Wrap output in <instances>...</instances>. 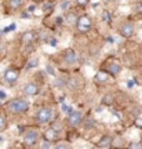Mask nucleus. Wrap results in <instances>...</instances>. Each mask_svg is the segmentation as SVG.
Returning a JSON list of instances; mask_svg holds the SVG:
<instances>
[{"instance_id":"f257e3e1","label":"nucleus","mask_w":142,"mask_h":149,"mask_svg":"<svg viewBox=\"0 0 142 149\" xmlns=\"http://www.w3.org/2000/svg\"><path fill=\"white\" fill-rule=\"evenodd\" d=\"M29 108H31V104H29L25 98H14V100L8 101V104H7L8 112L14 113V115L25 113V112L29 111Z\"/></svg>"},{"instance_id":"f03ea898","label":"nucleus","mask_w":142,"mask_h":149,"mask_svg":"<svg viewBox=\"0 0 142 149\" xmlns=\"http://www.w3.org/2000/svg\"><path fill=\"white\" fill-rule=\"evenodd\" d=\"M35 119H36V122L39 123V124H46V123H48L53 119V111H51L50 108H40V109L36 112Z\"/></svg>"},{"instance_id":"7ed1b4c3","label":"nucleus","mask_w":142,"mask_h":149,"mask_svg":"<svg viewBox=\"0 0 142 149\" xmlns=\"http://www.w3.org/2000/svg\"><path fill=\"white\" fill-rule=\"evenodd\" d=\"M91 19H90L88 15H81L77 18V21H76V28H77V31L81 33H86L88 32L90 29H91Z\"/></svg>"},{"instance_id":"20e7f679","label":"nucleus","mask_w":142,"mask_h":149,"mask_svg":"<svg viewBox=\"0 0 142 149\" xmlns=\"http://www.w3.org/2000/svg\"><path fill=\"white\" fill-rule=\"evenodd\" d=\"M68 123L70 127H79L83 123V113L79 111H72L68 116Z\"/></svg>"},{"instance_id":"39448f33","label":"nucleus","mask_w":142,"mask_h":149,"mask_svg":"<svg viewBox=\"0 0 142 149\" xmlns=\"http://www.w3.org/2000/svg\"><path fill=\"white\" fill-rule=\"evenodd\" d=\"M39 141V133L35 130H29L25 135H24V144L25 146H35Z\"/></svg>"},{"instance_id":"423d86ee","label":"nucleus","mask_w":142,"mask_h":149,"mask_svg":"<svg viewBox=\"0 0 142 149\" xmlns=\"http://www.w3.org/2000/svg\"><path fill=\"white\" fill-rule=\"evenodd\" d=\"M119 33L123 37L130 39L134 35V25H132L131 22H123L120 26H119Z\"/></svg>"},{"instance_id":"0eeeda50","label":"nucleus","mask_w":142,"mask_h":149,"mask_svg":"<svg viewBox=\"0 0 142 149\" xmlns=\"http://www.w3.org/2000/svg\"><path fill=\"white\" fill-rule=\"evenodd\" d=\"M18 76H19L18 70L14 69V68H8V69L4 72V74H3V79H4V81H7L8 84H14L17 80H18Z\"/></svg>"},{"instance_id":"6e6552de","label":"nucleus","mask_w":142,"mask_h":149,"mask_svg":"<svg viewBox=\"0 0 142 149\" xmlns=\"http://www.w3.org/2000/svg\"><path fill=\"white\" fill-rule=\"evenodd\" d=\"M63 59H65V62L69 64V65L76 64V61H77V55H76V53H74V50H72V48L65 50V53H63Z\"/></svg>"},{"instance_id":"1a4fd4ad","label":"nucleus","mask_w":142,"mask_h":149,"mask_svg":"<svg viewBox=\"0 0 142 149\" xmlns=\"http://www.w3.org/2000/svg\"><path fill=\"white\" fill-rule=\"evenodd\" d=\"M24 94L28 97L36 95V94H39V87L35 83H26L24 86Z\"/></svg>"},{"instance_id":"9d476101","label":"nucleus","mask_w":142,"mask_h":149,"mask_svg":"<svg viewBox=\"0 0 142 149\" xmlns=\"http://www.w3.org/2000/svg\"><path fill=\"white\" fill-rule=\"evenodd\" d=\"M112 142H113V138L109 137V135H105V137H102V138L97 142V146L101 149H108L112 146Z\"/></svg>"},{"instance_id":"9b49d317","label":"nucleus","mask_w":142,"mask_h":149,"mask_svg":"<svg viewBox=\"0 0 142 149\" xmlns=\"http://www.w3.org/2000/svg\"><path fill=\"white\" fill-rule=\"evenodd\" d=\"M44 138L47 139V141H51V142H53V141H57L58 139V131L53 127L48 128L47 131L44 133Z\"/></svg>"},{"instance_id":"f8f14e48","label":"nucleus","mask_w":142,"mask_h":149,"mask_svg":"<svg viewBox=\"0 0 142 149\" xmlns=\"http://www.w3.org/2000/svg\"><path fill=\"white\" fill-rule=\"evenodd\" d=\"M36 39V35L32 32V31H28V32L22 33V43L24 44H31L32 42H35Z\"/></svg>"},{"instance_id":"ddd939ff","label":"nucleus","mask_w":142,"mask_h":149,"mask_svg":"<svg viewBox=\"0 0 142 149\" xmlns=\"http://www.w3.org/2000/svg\"><path fill=\"white\" fill-rule=\"evenodd\" d=\"M121 70V66L119 64H116V62H112V64L108 65V73L112 74V76H116V74H119Z\"/></svg>"},{"instance_id":"4468645a","label":"nucleus","mask_w":142,"mask_h":149,"mask_svg":"<svg viewBox=\"0 0 142 149\" xmlns=\"http://www.w3.org/2000/svg\"><path fill=\"white\" fill-rule=\"evenodd\" d=\"M108 77H109V74H108V72H105V70H100L98 73L95 74V80L100 81V83H105V81H108Z\"/></svg>"},{"instance_id":"2eb2a0df","label":"nucleus","mask_w":142,"mask_h":149,"mask_svg":"<svg viewBox=\"0 0 142 149\" xmlns=\"http://www.w3.org/2000/svg\"><path fill=\"white\" fill-rule=\"evenodd\" d=\"M22 4H24V0H8V6H10L13 10L19 8Z\"/></svg>"},{"instance_id":"dca6fc26","label":"nucleus","mask_w":142,"mask_h":149,"mask_svg":"<svg viewBox=\"0 0 142 149\" xmlns=\"http://www.w3.org/2000/svg\"><path fill=\"white\" fill-rule=\"evenodd\" d=\"M65 19H66V22H69V24H74V22L77 21V17H76L74 13H69V14H66Z\"/></svg>"},{"instance_id":"f3484780","label":"nucleus","mask_w":142,"mask_h":149,"mask_svg":"<svg viewBox=\"0 0 142 149\" xmlns=\"http://www.w3.org/2000/svg\"><path fill=\"white\" fill-rule=\"evenodd\" d=\"M6 127H7V120H6L4 115L0 113V131H3Z\"/></svg>"},{"instance_id":"a211bd4d","label":"nucleus","mask_w":142,"mask_h":149,"mask_svg":"<svg viewBox=\"0 0 142 149\" xmlns=\"http://www.w3.org/2000/svg\"><path fill=\"white\" fill-rule=\"evenodd\" d=\"M37 65H39V59L37 58H33L29 61V64H28V69H31V68H36Z\"/></svg>"},{"instance_id":"6ab92c4d","label":"nucleus","mask_w":142,"mask_h":149,"mask_svg":"<svg viewBox=\"0 0 142 149\" xmlns=\"http://www.w3.org/2000/svg\"><path fill=\"white\" fill-rule=\"evenodd\" d=\"M112 101H113V98H112V95L111 94H106V95H104V98H102V102L104 104H112Z\"/></svg>"},{"instance_id":"aec40b11","label":"nucleus","mask_w":142,"mask_h":149,"mask_svg":"<svg viewBox=\"0 0 142 149\" xmlns=\"http://www.w3.org/2000/svg\"><path fill=\"white\" fill-rule=\"evenodd\" d=\"M102 18H104V21L109 22L111 21V14H109L108 11H104V13H102Z\"/></svg>"},{"instance_id":"412c9836","label":"nucleus","mask_w":142,"mask_h":149,"mask_svg":"<svg viewBox=\"0 0 142 149\" xmlns=\"http://www.w3.org/2000/svg\"><path fill=\"white\" fill-rule=\"evenodd\" d=\"M134 124H135V127L142 128V117H137L135 122H134Z\"/></svg>"},{"instance_id":"4be33fe9","label":"nucleus","mask_w":142,"mask_h":149,"mask_svg":"<svg viewBox=\"0 0 142 149\" xmlns=\"http://www.w3.org/2000/svg\"><path fill=\"white\" fill-rule=\"evenodd\" d=\"M88 1H90V0H76V3H77L79 6H81V7L87 6V4H88Z\"/></svg>"},{"instance_id":"5701e85b","label":"nucleus","mask_w":142,"mask_h":149,"mask_svg":"<svg viewBox=\"0 0 142 149\" xmlns=\"http://www.w3.org/2000/svg\"><path fill=\"white\" fill-rule=\"evenodd\" d=\"M46 69H47L48 74H51V76H54V68L51 66V65H47V66H46Z\"/></svg>"},{"instance_id":"b1692460","label":"nucleus","mask_w":142,"mask_h":149,"mask_svg":"<svg viewBox=\"0 0 142 149\" xmlns=\"http://www.w3.org/2000/svg\"><path fill=\"white\" fill-rule=\"evenodd\" d=\"M51 146H53L51 141H47V139H46V142H44V144H42V148H51Z\"/></svg>"},{"instance_id":"393cba45","label":"nucleus","mask_w":142,"mask_h":149,"mask_svg":"<svg viewBox=\"0 0 142 149\" xmlns=\"http://www.w3.org/2000/svg\"><path fill=\"white\" fill-rule=\"evenodd\" d=\"M11 29H15V25H14V24H13V25H10V26L4 28V29H3V32H4V33H7V32H11Z\"/></svg>"},{"instance_id":"a878e982","label":"nucleus","mask_w":142,"mask_h":149,"mask_svg":"<svg viewBox=\"0 0 142 149\" xmlns=\"http://www.w3.org/2000/svg\"><path fill=\"white\" fill-rule=\"evenodd\" d=\"M62 111L63 112H68V113H70V112H72V109H70V107H68V105H65V104H62Z\"/></svg>"},{"instance_id":"bb28decb","label":"nucleus","mask_w":142,"mask_h":149,"mask_svg":"<svg viewBox=\"0 0 142 149\" xmlns=\"http://www.w3.org/2000/svg\"><path fill=\"white\" fill-rule=\"evenodd\" d=\"M127 87H128V88H132V87H134V81H132V80H128V81H127Z\"/></svg>"},{"instance_id":"cd10ccee","label":"nucleus","mask_w":142,"mask_h":149,"mask_svg":"<svg viewBox=\"0 0 142 149\" xmlns=\"http://www.w3.org/2000/svg\"><path fill=\"white\" fill-rule=\"evenodd\" d=\"M70 145H68V144H58L57 145V148H69Z\"/></svg>"},{"instance_id":"c85d7f7f","label":"nucleus","mask_w":142,"mask_h":149,"mask_svg":"<svg viewBox=\"0 0 142 149\" xmlns=\"http://www.w3.org/2000/svg\"><path fill=\"white\" fill-rule=\"evenodd\" d=\"M142 145H141V142L139 144H130V148H141Z\"/></svg>"},{"instance_id":"c756f323","label":"nucleus","mask_w":142,"mask_h":149,"mask_svg":"<svg viewBox=\"0 0 142 149\" xmlns=\"http://www.w3.org/2000/svg\"><path fill=\"white\" fill-rule=\"evenodd\" d=\"M4 48H6L4 43H3V42H0V53H3V51H4Z\"/></svg>"},{"instance_id":"7c9ffc66","label":"nucleus","mask_w":142,"mask_h":149,"mask_svg":"<svg viewBox=\"0 0 142 149\" xmlns=\"http://www.w3.org/2000/svg\"><path fill=\"white\" fill-rule=\"evenodd\" d=\"M68 6H69V1H65V3H62V4H61V8H62V10H65Z\"/></svg>"},{"instance_id":"2f4dec72","label":"nucleus","mask_w":142,"mask_h":149,"mask_svg":"<svg viewBox=\"0 0 142 149\" xmlns=\"http://www.w3.org/2000/svg\"><path fill=\"white\" fill-rule=\"evenodd\" d=\"M35 8H36L35 6H29V7H28V11H29V13H33V11H35Z\"/></svg>"},{"instance_id":"473e14b6","label":"nucleus","mask_w":142,"mask_h":149,"mask_svg":"<svg viewBox=\"0 0 142 149\" xmlns=\"http://www.w3.org/2000/svg\"><path fill=\"white\" fill-rule=\"evenodd\" d=\"M6 98V93L4 91H0V100H4Z\"/></svg>"},{"instance_id":"72a5a7b5","label":"nucleus","mask_w":142,"mask_h":149,"mask_svg":"<svg viewBox=\"0 0 142 149\" xmlns=\"http://www.w3.org/2000/svg\"><path fill=\"white\" fill-rule=\"evenodd\" d=\"M50 44H51V46H55V44H57V40H55V39H53V40L50 42Z\"/></svg>"},{"instance_id":"f704fd0d","label":"nucleus","mask_w":142,"mask_h":149,"mask_svg":"<svg viewBox=\"0 0 142 149\" xmlns=\"http://www.w3.org/2000/svg\"><path fill=\"white\" fill-rule=\"evenodd\" d=\"M0 142H3V138H1V137H0Z\"/></svg>"},{"instance_id":"c9c22d12","label":"nucleus","mask_w":142,"mask_h":149,"mask_svg":"<svg viewBox=\"0 0 142 149\" xmlns=\"http://www.w3.org/2000/svg\"><path fill=\"white\" fill-rule=\"evenodd\" d=\"M104 1H113V0H104Z\"/></svg>"},{"instance_id":"e433bc0d","label":"nucleus","mask_w":142,"mask_h":149,"mask_svg":"<svg viewBox=\"0 0 142 149\" xmlns=\"http://www.w3.org/2000/svg\"><path fill=\"white\" fill-rule=\"evenodd\" d=\"M139 142H141V145H142V135H141V141H139Z\"/></svg>"},{"instance_id":"4c0bfd02","label":"nucleus","mask_w":142,"mask_h":149,"mask_svg":"<svg viewBox=\"0 0 142 149\" xmlns=\"http://www.w3.org/2000/svg\"><path fill=\"white\" fill-rule=\"evenodd\" d=\"M40 1H42V0H40Z\"/></svg>"}]
</instances>
